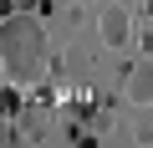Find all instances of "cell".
<instances>
[{
  "instance_id": "obj_1",
  "label": "cell",
  "mask_w": 153,
  "mask_h": 148,
  "mask_svg": "<svg viewBox=\"0 0 153 148\" xmlns=\"http://www.w3.org/2000/svg\"><path fill=\"white\" fill-rule=\"evenodd\" d=\"M0 61H5V77H36L46 66V31L36 26V16L26 10L0 16Z\"/></svg>"
},
{
  "instance_id": "obj_3",
  "label": "cell",
  "mask_w": 153,
  "mask_h": 148,
  "mask_svg": "<svg viewBox=\"0 0 153 148\" xmlns=\"http://www.w3.org/2000/svg\"><path fill=\"white\" fill-rule=\"evenodd\" d=\"M102 41H107V46H123V41H128V16H123V10H107V16H102Z\"/></svg>"
},
{
  "instance_id": "obj_2",
  "label": "cell",
  "mask_w": 153,
  "mask_h": 148,
  "mask_svg": "<svg viewBox=\"0 0 153 148\" xmlns=\"http://www.w3.org/2000/svg\"><path fill=\"white\" fill-rule=\"evenodd\" d=\"M128 97L133 102H153V66H138L128 77Z\"/></svg>"
},
{
  "instance_id": "obj_4",
  "label": "cell",
  "mask_w": 153,
  "mask_h": 148,
  "mask_svg": "<svg viewBox=\"0 0 153 148\" xmlns=\"http://www.w3.org/2000/svg\"><path fill=\"white\" fill-rule=\"evenodd\" d=\"M0 10H36V0H5Z\"/></svg>"
}]
</instances>
